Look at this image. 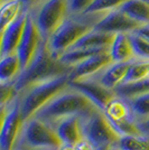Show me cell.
<instances>
[{
    "label": "cell",
    "instance_id": "6da1fadb",
    "mask_svg": "<svg viewBox=\"0 0 149 150\" xmlns=\"http://www.w3.org/2000/svg\"><path fill=\"white\" fill-rule=\"evenodd\" d=\"M108 13H68L56 31L47 40L52 56L58 59L85 34L95 28Z\"/></svg>",
    "mask_w": 149,
    "mask_h": 150
},
{
    "label": "cell",
    "instance_id": "7a4b0ae2",
    "mask_svg": "<svg viewBox=\"0 0 149 150\" xmlns=\"http://www.w3.org/2000/svg\"><path fill=\"white\" fill-rule=\"evenodd\" d=\"M96 109L98 108L91 101L87 100L83 94L68 85L67 88L57 94L34 117L43 120L53 127L63 119L74 115L85 117Z\"/></svg>",
    "mask_w": 149,
    "mask_h": 150
},
{
    "label": "cell",
    "instance_id": "3957f363",
    "mask_svg": "<svg viewBox=\"0 0 149 150\" xmlns=\"http://www.w3.org/2000/svg\"><path fill=\"white\" fill-rule=\"evenodd\" d=\"M70 67L63 65L58 59L52 56L47 47V40H43L35 58L31 61L28 67L21 72V74L13 83V86L19 94L34 84L47 81L61 75L70 74Z\"/></svg>",
    "mask_w": 149,
    "mask_h": 150
},
{
    "label": "cell",
    "instance_id": "277c9868",
    "mask_svg": "<svg viewBox=\"0 0 149 150\" xmlns=\"http://www.w3.org/2000/svg\"><path fill=\"white\" fill-rule=\"evenodd\" d=\"M68 74L34 84L19 93L20 110L24 121L31 119L52 101L57 94L68 88Z\"/></svg>",
    "mask_w": 149,
    "mask_h": 150
},
{
    "label": "cell",
    "instance_id": "5b68a950",
    "mask_svg": "<svg viewBox=\"0 0 149 150\" xmlns=\"http://www.w3.org/2000/svg\"><path fill=\"white\" fill-rule=\"evenodd\" d=\"M62 146L52 125L33 117L24 122L13 150H60Z\"/></svg>",
    "mask_w": 149,
    "mask_h": 150
},
{
    "label": "cell",
    "instance_id": "8992f818",
    "mask_svg": "<svg viewBox=\"0 0 149 150\" xmlns=\"http://www.w3.org/2000/svg\"><path fill=\"white\" fill-rule=\"evenodd\" d=\"M44 40H48L68 16L67 0H40L29 11Z\"/></svg>",
    "mask_w": 149,
    "mask_h": 150
},
{
    "label": "cell",
    "instance_id": "52a82bcc",
    "mask_svg": "<svg viewBox=\"0 0 149 150\" xmlns=\"http://www.w3.org/2000/svg\"><path fill=\"white\" fill-rule=\"evenodd\" d=\"M82 127L84 138L99 149H109L114 147L120 139L118 132L99 109L85 117H82Z\"/></svg>",
    "mask_w": 149,
    "mask_h": 150
},
{
    "label": "cell",
    "instance_id": "ba28073f",
    "mask_svg": "<svg viewBox=\"0 0 149 150\" xmlns=\"http://www.w3.org/2000/svg\"><path fill=\"white\" fill-rule=\"evenodd\" d=\"M102 112L120 137L143 134L128 100L116 95L106 104Z\"/></svg>",
    "mask_w": 149,
    "mask_h": 150
},
{
    "label": "cell",
    "instance_id": "9c48e42d",
    "mask_svg": "<svg viewBox=\"0 0 149 150\" xmlns=\"http://www.w3.org/2000/svg\"><path fill=\"white\" fill-rule=\"evenodd\" d=\"M24 122L18 94L13 102L1 108L0 150H13Z\"/></svg>",
    "mask_w": 149,
    "mask_h": 150
},
{
    "label": "cell",
    "instance_id": "30bf717a",
    "mask_svg": "<svg viewBox=\"0 0 149 150\" xmlns=\"http://www.w3.org/2000/svg\"><path fill=\"white\" fill-rule=\"evenodd\" d=\"M43 40L44 39L40 36L37 27L34 24L33 19L31 18V16L28 13L25 30H24L23 37H21V40L17 48V53H16L19 58L23 71L27 69L31 61L35 58Z\"/></svg>",
    "mask_w": 149,
    "mask_h": 150
},
{
    "label": "cell",
    "instance_id": "8fae6325",
    "mask_svg": "<svg viewBox=\"0 0 149 150\" xmlns=\"http://www.w3.org/2000/svg\"><path fill=\"white\" fill-rule=\"evenodd\" d=\"M68 85L83 94L101 111H103L106 104L116 96L114 91L102 86L99 82L92 79L68 82Z\"/></svg>",
    "mask_w": 149,
    "mask_h": 150
},
{
    "label": "cell",
    "instance_id": "7c38bea8",
    "mask_svg": "<svg viewBox=\"0 0 149 150\" xmlns=\"http://www.w3.org/2000/svg\"><path fill=\"white\" fill-rule=\"evenodd\" d=\"M111 63L112 59L109 54V50L96 54L73 66L68 74V80L70 82H72L94 77Z\"/></svg>",
    "mask_w": 149,
    "mask_h": 150
},
{
    "label": "cell",
    "instance_id": "4fadbf2b",
    "mask_svg": "<svg viewBox=\"0 0 149 150\" xmlns=\"http://www.w3.org/2000/svg\"><path fill=\"white\" fill-rule=\"evenodd\" d=\"M140 27H141L140 24L127 17L119 9H116L106 13L104 18L95 26L94 29L117 35V34H130L136 31Z\"/></svg>",
    "mask_w": 149,
    "mask_h": 150
},
{
    "label": "cell",
    "instance_id": "5bb4252c",
    "mask_svg": "<svg viewBox=\"0 0 149 150\" xmlns=\"http://www.w3.org/2000/svg\"><path fill=\"white\" fill-rule=\"evenodd\" d=\"M27 17H28V11H24L16 21H13L5 30L1 31L0 58L17 53V48L25 30Z\"/></svg>",
    "mask_w": 149,
    "mask_h": 150
},
{
    "label": "cell",
    "instance_id": "9a60e30c",
    "mask_svg": "<svg viewBox=\"0 0 149 150\" xmlns=\"http://www.w3.org/2000/svg\"><path fill=\"white\" fill-rule=\"evenodd\" d=\"M53 128L63 144L74 147L82 139H84L82 117L80 115H74L61 120L53 125Z\"/></svg>",
    "mask_w": 149,
    "mask_h": 150
},
{
    "label": "cell",
    "instance_id": "2e32d148",
    "mask_svg": "<svg viewBox=\"0 0 149 150\" xmlns=\"http://www.w3.org/2000/svg\"><path fill=\"white\" fill-rule=\"evenodd\" d=\"M129 64H130V62L111 63L104 69H102L99 74L95 75L94 77H91V79L98 81L102 86L109 88L111 91H114L119 85H121L123 83Z\"/></svg>",
    "mask_w": 149,
    "mask_h": 150
},
{
    "label": "cell",
    "instance_id": "e0dca14e",
    "mask_svg": "<svg viewBox=\"0 0 149 150\" xmlns=\"http://www.w3.org/2000/svg\"><path fill=\"white\" fill-rule=\"evenodd\" d=\"M116 35L92 29L80 38L71 48H87V50H109ZM70 48V50H71Z\"/></svg>",
    "mask_w": 149,
    "mask_h": 150
},
{
    "label": "cell",
    "instance_id": "ac0fdd59",
    "mask_svg": "<svg viewBox=\"0 0 149 150\" xmlns=\"http://www.w3.org/2000/svg\"><path fill=\"white\" fill-rule=\"evenodd\" d=\"M109 54L112 63H128L136 59L128 34H117L114 36Z\"/></svg>",
    "mask_w": 149,
    "mask_h": 150
},
{
    "label": "cell",
    "instance_id": "d6986e66",
    "mask_svg": "<svg viewBox=\"0 0 149 150\" xmlns=\"http://www.w3.org/2000/svg\"><path fill=\"white\" fill-rule=\"evenodd\" d=\"M118 9L141 26L149 24V4L147 2L141 0H127Z\"/></svg>",
    "mask_w": 149,
    "mask_h": 150
},
{
    "label": "cell",
    "instance_id": "ffe728a7",
    "mask_svg": "<svg viewBox=\"0 0 149 150\" xmlns=\"http://www.w3.org/2000/svg\"><path fill=\"white\" fill-rule=\"evenodd\" d=\"M23 69L17 54L8 55L0 58V83H15L21 74Z\"/></svg>",
    "mask_w": 149,
    "mask_h": 150
},
{
    "label": "cell",
    "instance_id": "44dd1931",
    "mask_svg": "<svg viewBox=\"0 0 149 150\" xmlns=\"http://www.w3.org/2000/svg\"><path fill=\"white\" fill-rule=\"evenodd\" d=\"M24 7L20 0H8L1 2L0 8V30H5L10 24L16 21L24 13Z\"/></svg>",
    "mask_w": 149,
    "mask_h": 150
},
{
    "label": "cell",
    "instance_id": "7402d4cb",
    "mask_svg": "<svg viewBox=\"0 0 149 150\" xmlns=\"http://www.w3.org/2000/svg\"><path fill=\"white\" fill-rule=\"evenodd\" d=\"M114 93L118 96H121L126 100H130L139 95L149 93V77L141 81L121 84L114 90Z\"/></svg>",
    "mask_w": 149,
    "mask_h": 150
},
{
    "label": "cell",
    "instance_id": "603a6c76",
    "mask_svg": "<svg viewBox=\"0 0 149 150\" xmlns=\"http://www.w3.org/2000/svg\"><path fill=\"white\" fill-rule=\"evenodd\" d=\"M114 147H117L120 150H149V136H123L120 137Z\"/></svg>",
    "mask_w": 149,
    "mask_h": 150
},
{
    "label": "cell",
    "instance_id": "cb8c5ba5",
    "mask_svg": "<svg viewBox=\"0 0 149 150\" xmlns=\"http://www.w3.org/2000/svg\"><path fill=\"white\" fill-rule=\"evenodd\" d=\"M148 74L149 62L135 59V61L130 62V64H129V67H128V71H127V75L124 77V81L122 84L145 80V79L148 77Z\"/></svg>",
    "mask_w": 149,
    "mask_h": 150
},
{
    "label": "cell",
    "instance_id": "d4e9b609",
    "mask_svg": "<svg viewBox=\"0 0 149 150\" xmlns=\"http://www.w3.org/2000/svg\"><path fill=\"white\" fill-rule=\"evenodd\" d=\"M128 101L138 125L149 119V93L139 95Z\"/></svg>",
    "mask_w": 149,
    "mask_h": 150
},
{
    "label": "cell",
    "instance_id": "484cf974",
    "mask_svg": "<svg viewBox=\"0 0 149 150\" xmlns=\"http://www.w3.org/2000/svg\"><path fill=\"white\" fill-rule=\"evenodd\" d=\"M128 37L130 39L131 46L133 50L135 58L139 61H147L149 62V42L136 35L135 33L128 34Z\"/></svg>",
    "mask_w": 149,
    "mask_h": 150
},
{
    "label": "cell",
    "instance_id": "4316f807",
    "mask_svg": "<svg viewBox=\"0 0 149 150\" xmlns=\"http://www.w3.org/2000/svg\"><path fill=\"white\" fill-rule=\"evenodd\" d=\"M127 0H95L85 13H109L118 9Z\"/></svg>",
    "mask_w": 149,
    "mask_h": 150
},
{
    "label": "cell",
    "instance_id": "83f0119b",
    "mask_svg": "<svg viewBox=\"0 0 149 150\" xmlns=\"http://www.w3.org/2000/svg\"><path fill=\"white\" fill-rule=\"evenodd\" d=\"M95 0H67L68 13H83L92 6Z\"/></svg>",
    "mask_w": 149,
    "mask_h": 150
},
{
    "label": "cell",
    "instance_id": "f1b7e54d",
    "mask_svg": "<svg viewBox=\"0 0 149 150\" xmlns=\"http://www.w3.org/2000/svg\"><path fill=\"white\" fill-rule=\"evenodd\" d=\"M136 35L140 36L141 38L146 39L147 42H149V24L148 25L141 26L140 28H138L136 31H133Z\"/></svg>",
    "mask_w": 149,
    "mask_h": 150
},
{
    "label": "cell",
    "instance_id": "f546056e",
    "mask_svg": "<svg viewBox=\"0 0 149 150\" xmlns=\"http://www.w3.org/2000/svg\"><path fill=\"white\" fill-rule=\"evenodd\" d=\"M40 0H20V2L23 4L24 10L25 11H29L31 9H33L34 7L37 5Z\"/></svg>",
    "mask_w": 149,
    "mask_h": 150
},
{
    "label": "cell",
    "instance_id": "4dcf8cb0",
    "mask_svg": "<svg viewBox=\"0 0 149 150\" xmlns=\"http://www.w3.org/2000/svg\"><path fill=\"white\" fill-rule=\"evenodd\" d=\"M139 128H140V130H141L143 134L149 136V119L147 121L143 122V123H139Z\"/></svg>",
    "mask_w": 149,
    "mask_h": 150
},
{
    "label": "cell",
    "instance_id": "1f68e13d",
    "mask_svg": "<svg viewBox=\"0 0 149 150\" xmlns=\"http://www.w3.org/2000/svg\"><path fill=\"white\" fill-rule=\"evenodd\" d=\"M60 150H74V147H72V146H66V144H63L62 148Z\"/></svg>",
    "mask_w": 149,
    "mask_h": 150
},
{
    "label": "cell",
    "instance_id": "d6a6232c",
    "mask_svg": "<svg viewBox=\"0 0 149 150\" xmlns=\"http://www.w3.org/2000/svg\"><path fill=\"white\" fill-rule=\"evenodd\" d=\"M108 150H120V149H118L117 147H111V148H109Z\"/></svg>",
    "mask_w": 149,
    "mask_h": 150
},
{
    "label": "cell",
    "instance_id": "836d02e7",
    "mask_svg": "<svg viewBox=\"0 0 149 150\" xmlns=\"http://www.w3.org/2000/svg\"><path fill=\"white\" fill-rule=\"evenodd\" d=\"M141 1H143V2H147V4H149V0H141Z\"/></svg>",
    "mask_w": 149,
    "mask_h": 150
},
{
    "label": "cell",
    "instance_id": "e575fe53",
    "mask_svg": "<svg viewBox=\"0 0 149 150\" xmlns=\"http://www.w3.org/2000/svg\"><path fill=\"white\" fill-rule=\"evenodd\" d=\"M5 1H8V0H1V2H5Z\"/></svg>",
    "mask_w": 149,
    "mask_h": 150
},
{
    "label": "cell",
    "instance_id": "d590c367",
    "mask_svg": "<svg viewBox=\"0 0 149 150\" xmlns=\"http://www.w3.org/2000/svg\"><path fill=\"white\" fill-rule=\"evenodd\" d=\"M148 77H149V74H148Z\"/></svg>",
    "mask_w": 149,
    "mask_h": 150
}]
</instances>
